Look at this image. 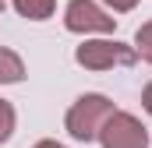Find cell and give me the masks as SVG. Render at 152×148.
<instances>
[{
	"mask_svg": "<svg viewBox=\"0 0 152 148\" xmlns=\"http://www.w3.org/2000/svg\"><path fill=\"white\" fill-rule=\"evenodd\" d=\"M113 102L106 99V95H99V92H85V95H78L75 102H71V110L64 116V127H67V134L81 141V145H88V141H96L99 138V131H103V123L113 116Z\"/></svg>",
	"mask_w": 152,
	"mask_h": 148,
	"instance_id": "obj_1",
	"label": "cell"
},
{
	"mask_svg": "<svg viewBox=\"0 0 152 148\" xmlns=\"http://www.w3.org/2000/svg\"><path fill=\"white\" fill-rule=\"evenodd\" d=\"M75 64L85 71H113V67H134L138 53L120 39H85L75 49Z\"/></svg>",
	"mask_w": 152,
	"mask_h": 148,
	"instance_id": "obj_2",
	"label": "cell"
},
{
	"mask_svg": "<svg viewBox=\"0 0 152 148\" xmlns=\"http://www.w3.org/2000/svg\"><path fill=\"white\" fill-rule=\"evenodd\" d=\"M64 28L75 32V36H110L117 28V18H113V11L99 7L96 0H67Z\"/></svg>",
	"mask_w": 152,
	"mask_h": 148,
	"instance_id": "obj_3",
	"label": "cell"
},
{
	"mask_svg": "<svg viewBox=\"0 0 152 148\" xmlns=\"http://www.w3.org/2000/svg\"><path fill=\"white\" fill-rule=\"evenodd\" d=\"M96 141L103 148H149V131H145V123L134 113L113 110V116L103 123Z\"/></svg>",
	"mask_w": 152,
	"mask_h": 148,
	"instance_id": "obj_4",
	"label": "cell"
},
{
	"mask_svg": "<svg viewBox=\"0 0 152 148\" xmlns=\"http://www.w3.org/2000/svg\"><path fill=\"white\" fill-rule=\"evenodd\" d=\"M21 78H25V60L14 49L0 46V85H18Z\"/></svg>",
	"mask_w": 152,
	"mask_h": 148,
	"instance_id": "obj_5",
	"label": "cell"
},
{
	"mask_svg": "<svg viewBox=\"0 0 152 148\" xmlns=\"http://www.w3.org/2000/svg\"><path fill=\"white\" fill-rule=\"evenodd\" d=\"M14 4V11L21 14V18H28V21H46V18H53V11H57V0H11Z\"/></svg>",
	"mask_w": 152,
	"mask_h": 148,
	"instance_id": "obj_6",
	"label": "cell"
},
{
	"mask_svg": "<svg viewBox=\"0 0 152 148\" xmlns=\"http://www.w3.org/2000/svg\"><path fill=\"white\" fill-rule=\"evenodd\" d=\"M134 53H138L145 64H152V21L138 25V32H134Z\"/></svg>",
	"mask_w": 152,
	"mask_h": 148,
	"instance_id": "obj_7",
	"label": "cell"
},
{
	"mask_svg": "<svg viewBox=\"0 0 152 148\" xmlns=\"http://www.w3.org/2000/svg\"><path fill=\"white\" fill-rule=\"evenodd\" d=\"M14 123H18V113H14V106H11L7 99H0V145H4V141H11Z\"/></svg>",
	"mask_w": 152,
	"mask_h": 148,
	"instance_id": "obj_8",
	"label": "cell"
},
{
	"mask_svg": "<svg viewBox=\"0 0 152 148\" xmlns=\"http://www.w3.org/2000/svg\"><path fill=\"white\" fill-rule=\"evenodd\" d=\"M103 4H106V7H110L113 14H127V11H134V7H138L142 0H103Z\"/></svg>",
	"mask_w": 152,
	"mask_h": 148,
	"instance_id": "obj_9",
	"label": "cell"
},
{
	"mask_svg": "<svg viewBox=\"0 0 152 148\" xmlns=\"http://www.w3.org/2000/svg\"><path fill=\"white\" fill-rule=\"evenodd\" d=\"M142 110H145V113L152 116V81L145 85V88H142Z\"/></svg>",
	"mask_w": 152,
	"mask_h": 148,
	"instance_id": "obj_10",
	"label": "cell"
},
{
	"mask_svg": "<svg viewBox=\"0 0 152 148\" xmlns=\"http://www.w3.org/2000/svg\"><path fill=\"white\" fill-rule=\"evenodd\" d=\"M32 148H64L60 141H53V138H42V141H36Z\"/></svg>",
	"mask_w": 152,
	"mask_h": 148,
	"instance_id": "obj_11",
	"label": "cell"
},
{
	"mask_svg": "<svg viewBox=\"0 0 152 148\" xmlns=\"http://www.w3.org/2000/svg\"><path fill=\"white\" fill-rule=\"evenodd\" d=\"M0 11H4V0H0Z\"/></svg>",
	"mask_w": 152,
	"mask_h": 148,
	"instance_id": "obj_12",
	"label": "cell"
}]
</instances>
